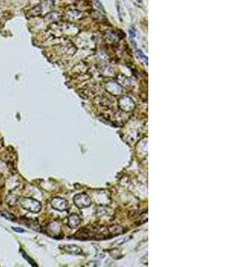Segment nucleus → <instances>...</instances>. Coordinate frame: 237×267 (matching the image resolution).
<instances>
[{
	"label": "nucleus",
	"instance_id": "nucleus-1",
	"mask_svg": "<svg viewBox=\"0 0 237 267\" xmlns=\"http://www.w3.org/2000/svg\"><path fill=\"white\" fill-rule=\"evenodd\" d=\"M20 205L21 207L33 213H38L41 210V204L36 199L30 198H23L20 199Z\"/></svg>",
	"mask_w": 237,
	"mask_h": 267
},
{
	"label": "nucleus",
	"instance_id": "nucleus-2",
	"mask_svg": "<svg viewBox=\"0 0 237 267\" xmlns=\"http://www.w3.org/2000/svg\"><path fill=\"white\" fill-rule=\"evenodd\" d=\"M51 205L54 207V209H57L59 211H63L67 209L68 207V203L65 199L61 198H54L51 200Z\"/></svg>",
	"mask_w": 237,
	"mask_h": 267
},
{
	"label": "nucleus",
	"instance_id": "nucleus-3",
	"mask_svg": "<svg viewBox=\"0 0 237 267\" xmlns=\"http://www.w3.org/2000/svg\"><path fill=\"white\" fill-rule=\"evenodd\" d=\"M79 198H80V200L77 199V198H74V201L77 202L76 205H77L78 207H89L91 205L92 201H91V198L88 195H86L85 193H83V194H78L77 195Z\"/></svg>",
	"mask_w": 237,
	"mask_h": 267
},
{
	"label": "nucleus",
	"instance_id": "nucleus-4",
	"mask_svg": "<svg viewBox=\"0 0 237 267\" xmlns=\"http://www.w3.org/2000/svg\"><path fill=\"white\" fill-rule=\"evenodd\" d=\"M60 248H63L64 251L74 254V255H79L82 253V249L76 245H63V246H60Z\"/></svg>",
	"mask_w": 237,
	"mask_h": 267
},
{
	"label": "nucleus",
	"instance_id": "nucleus-5",
	"mask_svg": "<svg viewBox=\"0 0 237 267\" xmlns=\"http://www.w3.org/2000/svg\"><path fill=\"white\" fill-rule=\"evenodd\" d=\"M80 221H81V219L79 216H77V215H72L69 216V225L73 228L77 227V225L80 223Z\"/></svg>",
	"mask_w": 237,
	"mask_h": 267
},
{
	"label": "nucleus",
	"instance_id": "nucleus-6",
	"mask_svg": "<svg viewBox=\"0 0 237 267\" xmlns=\"http://www.w3.org/2000/svg\"><path fill=\"white\" fill-rule=\"evenodd\" d=\"M1 215L3 217H5L6 219H7L9 221L11 222H16V217L13 215V214L9 213V212H6V211H2L1 212Z\"/></svg>",
	"mask_w": 237,
	"mask_h": 267
},
{
	"label": "nucleus",
	"instance_id": "nucleus-7",
	"mask_svg": "<svg viewBox=\"0 0 237 267\" xmlns=\"http://www.w3.org/2000/svg\"><path fill=\"white\" fill-rule=\"evenodd\" d=\"M60 17H61V15H60L58 13H51V14H49V15H46V19L50 20V21L52 22V21H57Z\"/></svg>",
	"mask_w": 237,
	"mask_h": 267
},
{
	"label": "nucleus",
	"instance_id": "nucleus-8",
	"mask_svg": "<svg viewBox=\"0 0 237 267\" xmlns=\"http://www.w3.org/2000/svg\"><path fill=\"white\" fill-rule=\"evenodd\" d=\"M22 255H23V257H24L25 259L27 260V261H28V262H29V263L31 265H33V266H37L36 263H35V262H34V261H33V260H32V259H30V257H28V256H27V255H26V254H25L24 252H22Z\"/></svg>",
	"mask_w": 237,
	"mask_h": 267
},
{
	"label": "nucleus",
	"instance_id": "nucleus-9",
	"mask_svg": "<svg viewBox=\"0 0 237 267\" xmlns=\"http://www.w3.org/2000/svg\"><path fill=\"white\" fill-rule=\"evenodd\" d=\"M13 230L17 232H24V230L22 229V228H19V227H13Z\"/></svg>",
	"mask_w": 237,
	"mask_h": 267
}]
</instances>
